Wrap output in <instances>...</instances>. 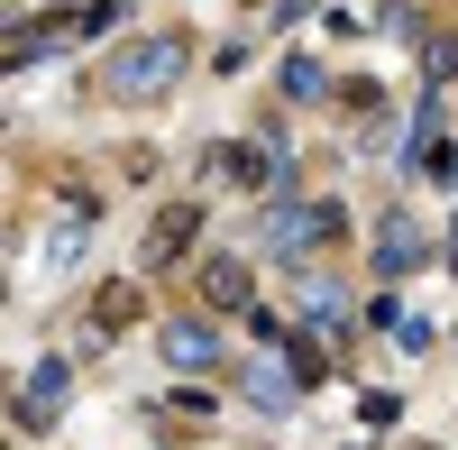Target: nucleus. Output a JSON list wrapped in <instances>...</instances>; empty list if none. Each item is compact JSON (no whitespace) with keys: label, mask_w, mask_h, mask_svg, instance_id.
<instances>
[{"label":"nucleus","mask_w":458,"mask_h":450,"mask_svg":"<svg viewBox=\"0 0 458 450\" xmlns=\"http://www.w3.org/2000/svg\"><path fill=\"white\" fill-rule=\"evenodd\" d=\"M129 313H138V285H101V294H92V341H110Z\"/></svg>","instance_id":"nucleus-10"},{"label":"nucleus","mask_w":458,"mask_h":450,"mask_svg":"<svg viewBox=\"0 0 458 450\" xmlns=\"http://www.w3.org/2000/svg\"><path fill=\"white\" fill-rule=\"evenodd\" d=\"M422 257H431V239L412 221H376V276H412Z\"/></svg>","instance_id":"nucleus-6"},{"label":"nucleus","mask_w":458,"mask_h":450,"mask_svg":"<svg viewBox=\"0 0 458 450\" xmlns=\"http://www.w3.org/2000/svg\"><path fill=\"white\" fill-rule=\"evenodd\" d=\"M120 19H129V0H92V10L73 19V28H83V37H110V28H120Z\"/></svg>","instance_id":"nucleus-13"},{"label":"nucleus","mask_w":458,"mask_h":450,"mask_svg":"<svg viewBox=\"0 0 458 450\" xmlns=\"http://www.w3.org/2000/svg\"><path fill=\"white\" fill-rule=\"evenodd\" d=\"M330 239H349V212L339 203H276L266 212V248H276L284 267H302V257L330 248Z\"/></svg>","instance_id":"nucleus-2"},{"label":"nucleus","mask_w":458,"mask_h":450,"mask_svg":"<svg viewBox=\"0 0 458 450\" xmlns=\"http://www.w3.org/2000/svg\"><path fill=\"white\" fill-rule=\"evenodd\" d=\"M183 65H193V37L183 28H147V37H129V47L101 65V92L110 101H157V92L183 83Z\"/></svg>","instance_id":"nucleus-1"},{"label":"nucleus","mask_w":458,"mask_h":450,"mask_svg":"<svg viewBox=\"0 0 458 450\" xmlns=\"http://www.w3.org/2000/svg\"><path fill=\"white\" fill-rule=\"evenodd\" d=\"M64 386H73V368H64V359H37L28 386H19V432H47L55 404H64Z\"/></svg>","instance_id":"nucleus-3"},{"label":"nucleus","mask_w":458,"mask_h":450,"mask_svg":"<svg viewBox=\"0 0 458 450\" xmlns=\"http://www.w3.org/2000/svg\"><path fill=\"white\" fill-rule=\"evenodd\" d=\"M165 359L174 368H211L220 359V322H202V313L193 322H165Z\"/></svg>","instance_id":"nucleus-7"},{"label":"nucleus","mask_w":458,"mask_h":450,"mask_svg":"<svg viewBox=\"0 0 458 450\" xmlns=\"http://www.w3.org/2000/svg\"><path fill=\"white\" fill-rule=\"evenodd\" d=\"M83 230H92V212L73 203V212L55 221V239H47V267H73V257H83Z\"/></svg>","instance_id":"nucleus-11"},{"label":"nucleus","mask_w":458,"mask_h":450,"mask_svg":"<svg viewBox=\"0 0 458 450\" xmlns=\"http://www.w3.org/2000/svg\"><path fill=\"white\" fill-rule=\"evenodd\" d=\"M193 230H202V212H193V203L157 212V230H147V257H138V267H174V257H193Z\"/></svg>","instance_id":"nucleus-5"},{"label":"nucleus","mask_w":458,"mask_h":450,"mask_svg":"<svg viewBox=\"0 0 458 450\" xmlns=\"http://www.w3.org/2000/svg\"><path fill=\"white\" fill-rule=\"evenodd\" d=\"M321 10V0H266V19H276V28H293V19H312Z\"/></svg>","instance_id":"nucleus-15"},{"label":"nucleus","mask_w":458,"mask_h":450,"mask_svg":"<svg viewBox=\"0 0 458 450\" xmlns=\"http://www.w3.org/2000/svg\"><path fill=\"white\" fill-rule=\"evenodd\" d=\"M157 414H165V423H211V395H202V386H183V395L157 404Z\"/></svg>","instance_id":"nucleus-12"},{"label":"nucleus","mask_w":458,"mask_h":450,"mask_svg":"<svg viewBox=\"0 0 458 450\" xmlns=\"http://www.w3.org/2000/svg\"><path fill=\"white\" fill-rule=\"evenodd\" d=\"M449 239H458V221H449Z\"/></svg>","instance_id":"nucleus-16"},{"label":"nucleus","mask_w":458,"mask_h":450,"mask_svg":"<svg viewBox=\"0 0 458 450\" xmlns=\"http://www.w3.org/2000/svg\"><path fill=\"white\" fill-rule=\"evenodd\" d=\"M202 304H211V313H257L248 257H202Z\"/></svg>","instance_id":"nucleus-4"},{"label":"nucleus","mask_w":458,"mask_h":450,"mask_svg":"<svg viewBox=\"0 0 458 450\" xmlns=\"http://www.w3.org/2000/svg\"><path fill=\"white\" fill-rule=\"evenodd\" d=\"M276 83H284V101H321V92H330V74H321V56H284V65H276Z\"/></svg>","instance_id":"nucleus-9"},{"label":"nucleus","mask_w":458,"mask_h":450,"mask_svg":"<svg viewBox=\"0 0 458 450\" xmlns=\"http://www.w3.org/2000/svg\"><path fill=\"white\" fill-rule=\"evenodd\" d=\"M248 395L266 404V414H284V404L302 395V377H293V359H257V368H248Z\"/></svg>","instance_id":"nucleus-8"},{"label":"nucleus","mask_w":458,"mask_h":450,"mask_svg":"<svg viewBox=\"0 0 458 450\" xmlns=\"http://www.w3.org/2000/svg\"><path fill=\"white\" fill-rule=\"evenodd\" d=\"M422 74H449L458 83V37H422Z\"/></svg>","instance_id":"nucleus-14"}]
</instances>
